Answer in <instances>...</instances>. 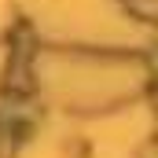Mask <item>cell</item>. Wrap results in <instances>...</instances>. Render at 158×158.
Segmentation results:
<instances>
[{
    "label": "cell",
    "mask_w": 158,
    "mask_h": 158,
    "mask_svg": "<svg viewBox=\"0 0 158 158\" xmlns=\"http://www.w3.org/2000/svg\"><path fill=\"white\" fill-rule=\"evenodd\" d=\"M4 88H7V92H15V96L33 92V77H30V66H26V59H22V55L7 66V81H4Z\"/></svg>",
    "instance_id": "obj_1"
},
{
    "label": "cell",
    "mask_w": 158,
    "mask_h": 158,
    "mask_svg": "<svg viewBox=\"0 0 158 158\" xmlns=\"http://www.w3.org/2000/svg\"><path fill=\"white\" fill-rule=\"evenodd\" d=\"M125 11L140 22H158V0H125Z\"/></svg>",
    "instance_id": "obj_2"
}]
</instances>
